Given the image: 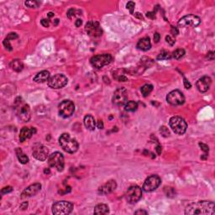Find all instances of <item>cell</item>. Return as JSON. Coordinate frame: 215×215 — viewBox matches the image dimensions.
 Here are the masks:
<instances>
[{
  "label": "cell",
  "instance_id": "36",
  "mask_svg": "<svg viewBox=\"0 0 215 215\" xmlns=\"http://www.w3.org/2000/svg\"><path fill=\"white\" fill-rule=\"evenodd\" d=\"M165 40H166V42H167L170 46H173V45L175 44V40H174L172 36H170V35H166V36H165Z\"/></svg>",
  "mask_w": 215,
  "mask_h": 215
},
{
  "label": "cell",
  "instance_id": "23",
  "mask_svg": "<svg viewBox=\"0 0 215 215\" xmlns=\"http://www.w3.org/2000/svg\"><path fill=\"white\" fill-rule=\"evenodd\" d=\"M84 124L86 126V128L87 129H89L91 131H93L95 129V126H96V122H95V119L93 118V116L87 114L84 117Z\"/></svg>",
  "mask_w": 215,
  "mask_h": 215
},
{
  "label": "cell",
  "instance_id": "42",
  "mask_svg": "<svg viewBox=\"0 0 215 215\" xmlns=\"http://www.w3.org/2000/svg\"><path fill=\"white\" fill-rule=\"evenodd\" d=\"M184 86H185V87L187 88V89H189V88H191V87H192V85H191V83H189L187 80L186 79V78H184Z\"/></svg>",
  "mask_w": 215,
  "mask_h": 215
},
{
  "label": "cell",
  "instance_id": "9",
  "mask_svg": "<svg viewBox=\"0 0 215 215\" xmlns=\"http://www.w3.org/2000/svg\"><path fill=\"white\" fill-rule=\"evenodd\" d=\"M166 101L173 106H179L182 105L185 102V97L183 93L179 90H173L171 93H168L166 96Z\"/></svg>",
  "mask_w": 215,
  "mask_h": 215
},
{
  "label": "cell",
  "instance_id": "26",
  "mask_svg": "<svg viewBox=\"0 0 215 215\" xmlns=\"http://www.w3.org/2000/svg\"><path fill=\"white\" fill-rule=\"evenodd\" d=\"M16 155L20 163H22V164H26L27 162L29 161L28 156L22 151V150L20 149V148H17L16 149Z\"/></svg>",
  "mask_w": 215,
  "mask_h": 215
},
{
  "label": "cell",
  "instance_id": "46",
  "mask_svg": "<svg viewBox=\"0 0 215 215\" xmlns=\"http://www.w3.org/2000/svg\"><path fill=\"white\" fill-rule=\"evenodd\" d=\"M172 34L173 35H176L177 34H178V30H177V29L176 28H175V27H172Z\"/></svg>",
  "mask_w": 215,
  "mask_h": 215
},
{
  "label": "cell",
  "instance_id": "50",
  "mask_svg": "<svg viewBox=\"0 0 215 215\" xmlns=\"http://www.w3.org/2000/svg\"><path fill=\"white\" fill-rule=\"evenodd\" d=\"M156 150V151H157V154H161L162 150V147L161 146H157Z\"/></svg>",
  "mask_w": 215,
  "mask_h": 215
},
{
  "label": "cell",
  "instance_id": "35",
  "mask_svg": "<svg viewBox=\"0 0 215 215\" xmlns=\"http://www.w3.org/2000/svg\"><path fill=\"white\" fill-rule=\"evenodd\" d=\"M13 187H10V186H9V187H3L2 190H1V193L2 194H5V193H9V192H11L12 191H13Z\"/></svg>",
  "mask_w": 215,
  "mask_h": 215
},
{
  "label": "cell",
  "instance_id": "51",
  "mask_svg": "<svg viewBox=\"0 0 215 215\" xmlns=\"http://www.w3.org/2000/svg\"><path fill=\"white\" fill-rule=\"evenodd\" d=\"M58 22H59V20H58V19H56V20H55V21L53 22L54 25H56V24H58Z\"/></svg>",
  "mask_w": 215,
  "mask_h": 215
},
{
  "label": "cell",
  "instance_id": "45",
  "mask_svg": "<svg viewBox=\"0 0 215 215\" xmlns=\"http://www.w3.org/2000/svg\"><path fill=\"white\" fill-rule=\"evenodd\" d=\"M146 16L150 19H154L155 18V12H148L146 13Z\"/></svg>",
  "mask_w": 215,
  "mask_h": 215
},
{
  "label": "cell",
  "instance_id": "32",
  "mask_svg": "<svg viewBox=\"0 0 215 215\" xmlns=\"http://www.w3.org/2000/svg\"><path fill=\"white\" fill-rule=\"evenodd\" d=\"M160 132H161V134L162 135L164 136V137H167V136H169V135H170V132H169L168 129H167L165 126H161V129H160Z\"/></svg>",
  "mask_w": 215,
  "mask_h": 215
},
{
  "label": "cell",
  "instance_id": "12",
  "mask_svg": "<svg viewBox=\"0 0 215 215\" xmlns=\"http://www.w3.org/2000/svg\"><path fill=\"white\" fill-rule=\"evenodd\" d=\"M127 99H128V91L124 87H120L116 90L113 93L112 102L116 106H122L126 103Z\"/></svg>",
  "mask_w": 215,
  "mask_h": 215
},
{
  "label": "cell",
  "instance_id": "43",
  "mask_svg": "<svg viewBox=\"0 0 215 215\" xmlns=\"http://www.w3.org/2000/svg\"><path fill=\"white\" fill-rule=\"evenodd\" d=\"M160 38H161V36H160L159 33H156L154 35V41H155L156 43H158V42H159Z\"/></svg>",
  "mask_w": 215,
  "mask_h": 215
},
{
  "label": "cell",
  "instance_id": "33",
  "mask_svg": "<svg viewBox=\"0 0 215 215\" xmlns=\"http://www.w3.org/2000/svg\"><path fill=\"white\" fill-rule=\"evenodd\" d=\"M135 7V3L132 2V1H129V3L126 4V8L130 11V13H134Z\"/></svg>",
  "mask_w": 215,
  "mask_h": 215
},
{
  "label": "cell",
  "instance_id": "8",
  "mask_svg": "<svg viewBox=\"0 0 215 215\" xmlns=\"http://www.w3.org/2000/svg\"><path fill=\"white\" fill-rule=\"evenodd\" d=\"M68 83V79L63 74H56L54 75L48 80V86L53 89H59L66 86Z\"/></svg>",
  "mask_w": 215,
  "mask_h": 215
},
{
  "label": "cell",
  "instance_id": "53",
  "mask_svg": "<svg viewBox=\"0 0 215 215\" xmlns=\"http://www.w3.org/2000/svg\"><path fill=\"white\" fill-rule=\"evenodd\" d=\"M135 15H136V16L139 17V18H140V19H142V18H143L142 15H140V13H136Z\"/></svg>",
  "mask_w": 215,
  "mask_h": 215
},
{
  "label": "cell",
  "instance_id": "17",
  "mask_svg": "<svg viewBox=\"0 0 215 215\" xmlns=\"http://www.w3.org/2000/svg\"><path fill=\"white\" fill-rule=\"evenodd\" d=\"M40 190H41V184L40 183H34L32 185L29 186L22 192L21 198L24 199L27 198L33 197V196L36 195Z\"/></svg>",
  "mask_w": 215,
  "mask_h": 215
},
{
  "label": "cell",
  "instance_id": "39",
  "mask_svg": "<svg viewBox=\"0 0 215 215\" xmlns=\"http://www.w3.org/2000/svg\"><path fill=\"white\" fill-rule=\"evenodd\" d=\"M9 41L10 40H9L8 39H5V40H3V45H4V46L6 47L7 50H12V46H11V45H10Z\"/></svg>",
  "mask_w": 215,
  "mask_h": 215
},
{
  "label": "cell",
  "instance_id": "20",
  "mask_svg": "<svg viewBox=\"0 0 215 215\" xmlns=\"http://www.w3.org/2000/svg\"><path fill=\"white\" fill-rule=\"evenodd\" d=\"M36 132V129L35 128H28V127H24L23 129L20 130V142H24L25 139H30L32 137L35 133Z\"/></svg>",
  "mask_w": 215,
  "mask_h": 215
},
{
  "label": "cell",
  "instance_id": "5",
  "mask_svg": "<svg viewBox=\"0 0 215 215\" xmlns=\"http://www.w3.org/2000/svg\"><path fill=\"white\" fill-rule=\"evenodd\" d=\"M73 209L72 202L67 201H59L55 202L52 206V213L55 215L69 214Z\"/></svg>",
  "mask_w": 215,
  "mask_h": 215
},
{
  "label": "cell",
  "instance_id": "49",
  "mask_svg": "<svg viewBox=\"0 0 215 215\" xmlns=\"http://www.w3.org/2000/svg\"><path fill=\"white\" fill-rule=\"evenodd\" d=\"M82 23H83V21H82V20H80V19H78V20H76V22H75V25H76V27H80L81 25H82Z\"/></svg>",
  "mask_w": 215,
  "mask_h": 215
},
{
  "label": "cell",
  "instance_id": "38",
  "mask_svg": "<svg viewBox=\"0 0 215 215\" xmlns=\"http://www.w3.org/2000/svg\"><path fill=\"white\" fill-rule=\"evenodd\" d=\"M75 13H76V10L74 9H71L68 10V12H67V13H66V15H67V17H68L69 19H72L73 16H75V15H76Z\"/></svg>",
  "mask_w": 215,
  "mask_h": 215
},
{
  "label": "cell",
  "instance_id": "19",
  "mask_svg": "<svg viewBox=\"0 0 215 215\" xmlns=\"http://www.w3.org/2000/svg\"><path fill=\"white\" fill-rule=\"evenodd\" d=\"M117 187V183L114 180H109V182L104 183L103 185L99 187L98 188V193L102 195H107L113 192Z\"/></svg>",
  "mask_w": 215,
  "mask_h": 215
},
{
  "label": "cell",
  "instance_id": "15",
  "mask_svg": "<svg viewBox=\"0 0 215 215\" xmlns=\"http://www.w3.org/2000/svg\"><path fill=\"white\" fill-rule=\"evenodd\" d=\"M49 154V150L46 147L41 144H35L33 146V150H32V155L38 161H44L47 159Z\"/></svg>",
  "mask_w": 215,
  "mask_h": 215
},
{
  "label": "cell",
  "instance_id": "10",
  "mask_svg": "<svg viewBox=\"0 0 215 215\" xmlns=\"http://www.w3.org/2000/svg\"><path fill=\"white\" fill-rule=\"evenodd\" d=\"M75 111V105L71 100H64L59 104V113L63 118H68Z\"/></svg>",
  "mask_w": 215,
  "mask_h": 215
},
{
  "label": "cell",
  "instance_id": "54",
  "mask_svg": "<svg viewBox=\"0 0 215 215\" xmlns=\"http://www.w3.org/2000/svg\"><path fill=\"white\" fill-rule=\"evenodd\" d=\"M45 173H46H46L47 174H49V173H50V170H49V169H45Z\"/></svg>",
  "mask_w": 215,
  "mask_h": 215
},
{
  "label": "cell",
  "instance_id": "34",
  "mask_svg": "<svg viewBox=\"0 0 215 215\" xmlns=\"http://www.w3.org/2000/svg\"><path fill=\"white\" fill-rule=\"evenodd\" d=\"M199 146L201 147L202 150L204 151V153H205L204 155L208 156V154H209V146H207V145H205V144H203V143H199Z\"/></svg>",
  "mask_w": 215,
  "mask_h": 215
},
{
  "label": "cell",
  "instance_id": "7",
  "mask_svg": "<svg viewBox=\"0 0 215 215\" xmlns=\"http://www.w3.org/2000/svg\"><path fill=\"white\" fill-rule=\"evenodd\" d=\"M48 164L50 167L56 168L58 172H62L65 165L64 162V156L61 153L54 152L49 156L48 159Z\"/></svg>",
  "mask_w": 215,
  "mask_h": 215
},
{
  "label": "cell",
  "instance_id": "21",
  "mask_svg": "<svg viewBox=\"0 0 215 215\" xmlns=\"http://www.w3.org/2000/svg\"><path fill=\"white\" fill-rule=\"evenodd\" d=\"M136 47H137V49L143 50V51H146V50H150V47H151V43H150L149 37H144L142 39H140L138 41Z\"/></svg>",
  "mask_w": 215,
  "mask_h": 215
},
{
  "label": "cell",
  "instance_id": "24",
  "mask_svg": "<svg viewBox=\"0 0 215 215\" xmlns=\"http://www.w3.org/2000/svg\"><path fill=\"white\" fill-rule=\"evenodd\" d=\"M10 67H11L13 71H15L17 72H21V71L23 70L24 64L20 60L15 59L11 61V63H10Z\"/></svg>",
  "mask_w": 215,
  "mask_h": 215
},
{
  "label": "cell",
  "instance_id": "22",
  "mask_svg": "<svg viewBox=\"0 0 215 215\" xmlns=\"http://www.w3.org/2000/svg\"><path fill=\"white\" fill-rule=\"evenodd\" d=\"M50 79V72L48 71H42L34 77V81L37 83H42Z\"/></svg>",
  "mask_w": 215,
  "mask_h": 215
},
{
  "label": "cell",
  "instance_id": "37",
  "mask_svg": "<svg viewBox=\"0 0 215 215\" xmlns=\"http://www.w3.org/2000/svg\"><path fill=\"white\" fill-rule=\"evenodd\" d=\"M17 38H18V35H17L16 33H13V32H11V33L9 34V35H8V36L6 37V39H8L9 40H15V39H17Z\"/></svg>",
  "mask_w": 215,
  "mask_h": 215
},
{
  "label": "cell",
  "instance_id": "18",
  "mask_svg": "<svg viewBox=\"0 0 215 215\" xmlns=\"http://www.w3.org/2000/svg\"><path fill=\"white\" fill-rule=\"evenodd\" d=\"M211 83H212L211 78L209 76H205L198 80V82L196 83V86H197V88L199 92L205 93L209 89V87L211 86Z\"/></svg>",
  "mask_w": 215,
  "mask_h": 215
},
{
  "label": "cell",
  "instance_id": "28",
  "mask_svg": "<svg viewBox=\"0 0 215 215\" xmlns=\"http://www.w3.org/2000/svg\"><path fill=\"white\" fill-rule=\"evenodd\" d=\"M153 90V86L151 84H146L140 88L141 93L144 97H147L148 95H150V93L152 92Z\"/></svg>",
  "mask_w": 215,
  "mask_h": 215
},
{
  "label": "cell",
  "instance_id": "41",
  "mask_svg": "<svg viewBox=\"0 0 215 215\" xmlns=\"http://www.w3.org/2000/svg\"><path fill=\"white\" fill-rule=\"evenodd\" d=\"M40 24H41L44 27H49V25H50V22H49V20H46V19H42V20H40Z\"/></svg>",
  "mask_w": 215,
  "mask_h": 215
},
{
  "label": "cell",
  "instance_id": "44",
  "mask_svg": "<svg viewBox=\"0 0 215 215\" xmlns=\"http://www.w3.org/2000/svg\"><path fill=\"white\" fill-rule=\"evenodd\" d=\"M135 214H148V212H146V211H145V210H137L135 213Z\"/></svg>",
  "mask_w": 215,
  "mask_h": 215
},
{
  "label": "cell",
  "instance_id": "16",
  "mask_svg": "<svg viewBox=\"0 0 215 215\" xmlns=\"http://www.w3.org/2000/svg\"><path fill=\"white\" fill-rule=\"evenodd\" d=\"M85 30L88 35L93 37H99L103 34V30L97 21H89L85 25Z\"/></svg>",
  "mask_w": 215,
  "mask_h": 215
},
{
  "label": "cell",
  "instance_id": "6",
  "mask_svg": "<svg viewBox=\"0 0 215 215\" xmlns=\"http://www.w3.org/2000/svg\"><path fill=\"white\" fill-rule=\"evenodd\" d=\"M112 61V56L110 54H102V55H97L91 58V65L96 68L101 69L104 66L109 65Z\"/></svg>",
  "mask_w": 215,
  "mask_h": 215
},
{
  "label": "cell",
  "instance_id": "3",
  "mask_svg": "<svg viewBox=\"0 0 215 215\" xmlns=\"http://www.w3.org/2000/svg\"><path fill=\"white\" fill-rule=\"evenodd\" d=\"M59 144L66 152L72 154L78 150V143L76 139L71 137L69 134L64 133L59 138Z\"/></svg>",
  "mask_w": 215,
  "mask_h": 215
},
{
  "label": "cell",
  "instance_id": "30",
  "mask_svg": "<svg viewBox=\"0 0 215 215\" xmlns=\"http://www.w3.org/2000/svg\"><path fill=\"white\" fill-rule=\"evenodd\" d=\"M172 57V55L170 54L169 51L166 50H162L161 52L157 56V60H168Z\"/></svg>",
  "mask_w": 215,
  "mask_h": 215
},
{
  "label": "cell",
  "instance_id": "25",
  "mask_svg": "<svg viewBox=\"0 0 215 215\" xmlns=\"http://www.w3.org/2000/svg\"><path fill=\"white\" fill-rule=\"evenodd\" d=\"M93 213L95 214H107L109 213V207L106 204H98L94 208Z\"/></svg>",
  "mask_w": 215,
  "mask_h": 215
},
{
  "label": "cell",
  "instance_id": "4",
  "mask_svg": "<svg viewBox=\"0 0 215 215\" xmlns=\"http://www.w3.org/2000/svg\"><path fill=\"white\" fill-rule=\"evenodd\" d=\"M169 124H170V127L172 129V131L179 135H183L187 128V124L185 120L179 116L172 117V119H170Z\"/></svg>",
  "mask_w": 215,
  "mask_h": 215
},
{
  "label": "cell",
  "instance_id": "40",
  "mask_svg": "<svg viewBox=\"0 0 215 215\" xmlns=\"http://www.w3.org/2000/svg\"><path fill=\"white\" fill-rule=\"evenodd\" d=\"M206 58L209 59V61H213L214 60V52L213 51H209V53L207 54Z\"/></svg>",
  "mask_w": 215,
  "mask_h": 215
},
{
  "label": "cell",
  "instance_id": "1",
  "mask_svg": "<svg viewBox=\"0 0 215 215\" xmlns=\"http://www.w3.org/2000/svg\"><path fill=\"white\" fill-rule=\"evenodd\" d=\"M214 213V202L209 201H198V202H192L187 206L185 209V214L187 215H213Z\"/></svg>",
  "mask_w": 215,
  "mask_h": 215
},
{
  "label": "cell",
  "instance_id": "13",
  "mask_svg": "<svg viewBox=\"0 0 215 215\" xmlns=\"http://www.w3.org/2000/svg\"><path fill=\"white\" fill-rule=\"evenodd\" d=\"M161 182V178L157 175L150 176L143 184V190L146 192H153L159 187Z\"/></svg>",
  "mask_w": 215,
  "mask_h": 215
},
{
  "label": "cell",
  "instance_id": "29",
  "mask_svg": "<svg viewBox=\"0 0 215 215\" xmlns=\"http://www.w3.org/2000/svg\"><path fill=\"white\" fill-rule=\"evenodd\" d=\"M184 55H185V50H183V49H177V50H176L175 51L173 52L172 56H173L176 60H179L181 59L182 57H183Z\"/></svg>",
  "mask_w": 215,
  "mask_h": 215
},
{
  "label": "cell",
  "instance_id": "47",
  "mask_svg": "<svg viewBox=\"0 0 215 215\" xmlns=\"http://www.w3.org/2000/svg\"><path fill=\"white\" fill-rule=\"evenodd\" d=\"M27 207H28V202H24L23 203L20 205V209H22V210H25V209H27Z\"/></svg>",
  "mask_w": 215,
  "mask_h": 215
},
{
  "label": "cell",
  "instance_id": "2",
  "mask_svg": "<svg viewBox=\"0 0 215 215\" xmlns=\"http://www.w3.org/2000/svg\"><path fill=\"white\" fill-rule=\"evenodd\" d=\"M14 112L16 113L17 117L23 122H28L30 119V106L27 104L22 98H17L14 101L13 106Z\"/></svg>",
  "mask_w": 215,
  "mask_h": 215
},
{
  "label": "cell",
  "instance_id": "31",
  "mask_svg": "<svg viewBox=\"0 0 215 215\" xmlns=\"http://www.w3.org/2000/svg\"><path fill=\"white\" fill-rule=\"evenodd\" d=\"M25 5L29 8H37L40 4L39 1H25Z\"/></svg>",
  "mask_w": 215,
  "mask_h": 215
},
{
  "label": "cell",
  "instance_id": "14",
  "mask_svg": "<svg viewBox=\"0 0 215 215\" xmlns=\"http://www.w3.org/2000/svg\"><path fill=\"white\" fill-rule=\"evenodd\" d=\"M201 24V19L194 14H188L182 17L178 21V26L184 28L187 26L197 27Z\"/></svg>",
  "mask_w": 215,
  "mask_h": 215
},
{
  "label": "cell",
  "instance_id": "27",
  "mask_svg": "<svg viewBox=\"0 0 215 215\" xmlns=\"http://www.w3.org/2000/svg\"><path fill=\"white\" fill-rule=\"evenodd\" d=\"M137 108H138V103L135 101H129L125 103V106H124V109L127 112H134L137 109Z\"/></svg>",
  "mask_w": 215,
  "mask_h": 215
},
{
  "label": "cell",
  "instance_id": "48",
  "mask_svg": "<svg viewBox=\"0 0 215 215\" xmlns=\"http://www.w3.org/2000/svg\"><path fill=\"white\" fill-rule=\"evenodd\" d=\"M98 128L100 129H103V123L102 120H98Z\"/></svg>",
  "mask_w": 215,
  "mask_h": 215
},
{
  "label": "cell",
  "instance_id": "52",
  "mask_svg": "<svg viewBox=\"0 0 215 215\" xmlns=\"http://www.w3.org/2000/svg\"><path fill=\"white\" fill-rule=\"evenodd\" d=\"M52 16H54V13H52V12H50V13H48V17H49V18H51Z\"/></svg>",
  "mask_w": 215,
  "mask_h": 215
},
{
  "label": "cell",
  "instance_id": "11",
  "mask_svg": "<svg viewBox=\"0 0 215 215\" xmlns=\"http://www.w3.org/2000/svg\"><path fill=\"white\" fill-rule=\"evenodd\" d=\"M142 197V190L138 186H131L126 192V199L129 203H136Z\"/></svg>",
  "mask_w": 215,
  "mask_h": 215
}]
</instances>
